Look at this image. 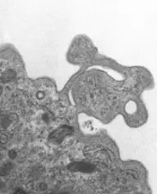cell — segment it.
Listing matches in <instances>:
<instances>
[{"label": "cell", "instance_id": "obj_10", "mask_svg": "<svg viewBox=\"0 0 157 194\" xmlns=\"http://www.w3.org/2000/svg\"><path fill=\"white\" fill-rule=\"evenodd\" d=\"M0 142H1L2 144H5L7 142V137L6 135H2L1 137H0Z\"/></svg>", "mask_w": 157, "mask_h": 194}, {"label": "cell", "instance_id": "obj_12", "mask_svg": "<svg viewBox=\"0 0 157 194\" xmlns=\"http://www.w3.org/2000/svg\"><path fill=\"white\" fill-rule=\"evenodd\" d=\"M1 159H2V154L0 153V161H1Z\"/></svg>", "mask_w": 157, "mask_h": 194}, {"label": "cell", "instance_id": "obj_11", "mask_svg": "<svg viewBox=\"0 0 157 194\" xmlns=\"http://www.w3.org/2000/svg\"><path fill=\"white\" fill-rule=\"evenodd\" d=\"M2 93H3V88L1 87V86H0V95L2 94Z\"/></svg>", "mask_w": 157, "mask_h": 194}, {"label": "cell", "instance_id": "obj_2", "mask_svg": "<svg viewBox=\"0 0 157 194\" xmlns=\"http://www.w3.org/2000/svg\"><path fill=\"white\" fill-rule=\"evenodd\" d=\"M73 131V128H70V127H61L59 128H58L57 131H55L51 136H50V138L52 141H55V142H60L64 137H66V135H68L70 133H72Z\"/></svg>", "mask_w": 157, "mask_h": 194}, {"label": "cell", "instance_id": "obj_4", "mask_svg": "<svg viewBox=\"0 0 157 194\" xmlns=\"http://www.w3.org/2000/svg\"><path fill=\"white\" fill-rule=\"evenodd\" d=\"M71 170L74 171H81V172H92L94 170V165L90 164H84V163H75L68 166Z\"/></svg>", "mask_w": 157, "mask_h": 194}, {"label": "cell", "instance_id": "obj_5", "mask_svg": "<svg viewBox=\"0 0 157 194\" xmlns=\"http://www.w3.org/2000/svg\"><path fill=\"white\" fill-rule=\"evenodd\" d=\"M11 170H12V164L10 163H6V164H4L0 167V175L6 176L7 175L10 174Z\"/></svg>", "mask_w": 157, "mask_h": 194}, {"label": "cell", "instance_id": "obj_6", "mask_svg": "<svg viewBox=\"0 0 157 194\" xmlns=\"http://www.w3.org/2000/svg\"><path fill=\"white\" fill-rule=\"evenodd\" d=\"M11 125V120L9 118H3L0 121V126H1L2 128L6 129L8 128V127Z\"/></svg>", "mask_w": 157, "mask_h": 194}, {"label": "cell", "instance_id": "obj_1", "mask_svg": "<svg viewBox=\"0 0 157 194\" xmlns=\"http://www.w3.org/2000/svg\"><path fill=\"white\" fill-rule=\"evenodd\" d=\"M54 94V86L50 82H40L33 90V98L40 104L47 103Z\"/></svg>", "mask_w": 157, "mask_h": 194}, {"label": "cell", "instance_id": "obj_9", "mask_svg": "<svg viewBox=\"0 0 157 194\" xmlns=\"http://www.w3.org/2000/svg\"><path fill=\"white\" fill-rule=\"evenodd\" d=\"M47 188H48V186H47V184L45 183V182H40V183L39 184V190H41V191H43V190H47Z\"/></svg>", "mask_w": 157, "mask_h": 194}, {"label": "cell", "instance_id": "obj_8", "mask_svg": "<svg viewBox=\"0 0 157 194\" xmlns=\"http://www.w3.org/2000/svg\"><path fill=\"white\" fill-rule=\"evenodd\" d=\"M8 156H9V158L12 159V160H14V159L16 158V156H17V152L15 151V149H11V150H9Z\"/></svg>", "mask_w": 157, "mask_h": 194}, {"label": "cell", "instance_id": "obj_3", "mask_svg": "<svg viewBox=\"0 0 157 194\" xmlns=\"http://www.w3.org/2000/svg\"><path fill=\"white\" fill-rule=\"evenodd\" d=\"M17 76V73L14 69H8L6 70H5L1 76H0V82H2L4 84H6V83H9V82H12L14 81Z\"/></svg>", "mask_w": 157, "mask_h": 194}, {"label": "cell", "instance_id": "obj_7", "mask_svg": "<svg viewBox=\"0 0 157 194\" xmlns=\"http://www.w3.org/2000/svg\"><path fill=\"white\" fill-rule=\"evenodd\" d=\"M41 118H42V120H43L45 123H47V124L50 123V120H51V116H50V113H44Z\"/></svg>", "mask_w": 157, "mask_h": 194}]
</instances>
